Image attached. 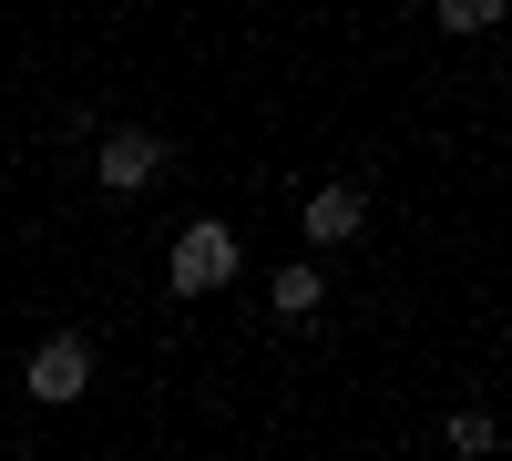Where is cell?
Listing matches in <instances>:
<instances>
[{"mask_svg": "<svg viewBox=\"0 0 512 461\" xmlns=\"http://www.w3.org/2000/svg\"><path fill=\"white\" fill-rule=\"evenodd\" d=\"M236 226L226 216H195L185 236H175V257H164V277H175V298H216V287H236Z\"/></svg>", "mask_w": 512, "mask_h": 461, "instance_id": "cell-1", "label": "cell"}, {"mask_svg": "<svg viewBox=\"0 0 512 461\" xmlns=\"http://www.w3.org/2000/svg\"><path fill=\"white\" fill-rule=\"evenodd\" d=\"M21 390H31L41 410H72L82 390H93V339H82V328H52V339L21 359Z\"/></svg>", "mask_w": 512, "mask_h": 461, "instance_id": "cell-2", "label": "cell"}, {"mask_svg": "<svg viewBox=\"0 0 512 461\" xmlns=\"http://www.w3.org/2000/svg\"><path fill=\"white\" fill-rule=\"evenodd\" d=\"M154 175H164V144H154V134H134V123L93 144V185H103V195H144Z\"/></svg>", "mask_w": 512, "mask_h": 461, "instance_id": "cell-3", "label": "cell"}, {"mask_svg": "<svg viewBox=\"0 0 512 461\" xmlns=\"http://www.w3.org/2000/svg\"><path fill=\"white\" fill-rule=\"evenodd\" d=\"M297 226H308V246H359L369 236V185H318Z\"/></svg>", "mask_w": 512, "mask_h": 461, "instance_id": "cell-4", "label": "cell"}, {"mask_svg": "<svg viewBox=\"0 0 512 461\" xmlns=\"http://www.w3.org/2000/svg\"><path fill=\"white\" fill-rule=\"evenodd\" d=\"M267 308H277V318H318V308H328V277H318L308 257H287V267L267 277Z\"/></svg>", "mask_w": 512, "mask_h": 461, "instance_id": "cell-5", "label": "cell"}, {"mask_svg": "<svg viewBox=\"0 0 512 461\" xmlns=\"http://www.w3.org/2000/svg\"><path fill=\"white\" fill-rule=\"evenodd\" d=\"M492 410H451V461H492Z\"/></svg>", "mask_w": 512, "mask_h": 461, "instance_id": "cell-6", "label": "cell"}, {"mask_svg": "<svg viewBox=\"0 0 512 461\" xmlns=\"http://www.w3.org/2000/svg\"><path fill=\"white\" fill-rule=\"evenodd\" d=\"M502 11H492V0H441V11H431V31L441 41H461V31H492Z\"/></svg>", "mask_w": 512, "mask_h": 461, "instance_id": "cell-7", "label": "cell"}]
</instances>
